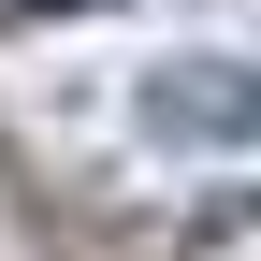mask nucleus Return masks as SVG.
I'll use <instances>...</instances> for the list:
<instances>
[{
  "label": "nucleus",
  "mask_w": 261,
  "mask_h": 261,
  "mask_svg": "<svg viewBox=\"0 0 261 261\" xmlns=\"http://www.w3.org/2000/svg\"><path fill=\"white\" fill-rule=\"evenodd\" d=\"M145 116L174 130V145H261V73H232V58H160Z\"/></svg>",
  "instance_id": "obj_1"
},
{
  "label": "nucleus",
  "mask_w": 261,
  "mask_h": 261,
  "mask_svg": "<svg viewBox=\"0 0 261 261\" xmlns=\"http://www.w3.org/2000/svg\"><path fill=\"white\" fill-rule=\"evenodd\" d=\"M15 15H102V0H0V29H15Z\"/></svg>",
  "instance_id": "obj_2"
}]
</instances>
